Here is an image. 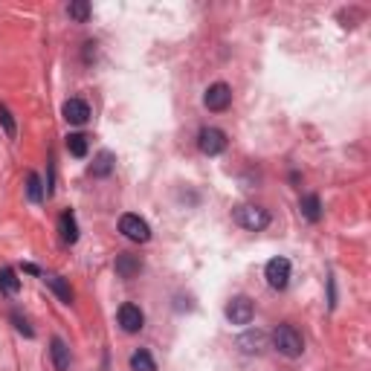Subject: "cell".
<instances>
[{
    "label": "cell",
    "mask_w": 371,
    "mask_h": 371,
    "mask_svg": "<svg viewBox=\"0 0 371 371\" xmlns=\"http://www.w3.org/2000/svg\"><path fill=\"white\" fill-rule=\"evenodd\" d=\"M273 345L279 348V354H284V357H290V360L302 357V351H304V340L293 325H279L276 331H273Z\"/></svg>",
    "instance_id": "1"
},
{
    "label": "cell",
    "mask_w": 371,
    "mask_h": 371,
    "mask_svg": "<svg viewBox=\"0 0 371 371\" xmlns=\"http://www.w3.org/2000/svg\"><path fill=\"white\" fill-rule=\"evenodd\" d=\"M235 221H238L244 230H250V232H261L267 223H270V215H267V209H261V206L244 203V206L235 209Z\"/></svg>",
    "instance_id": "2"
},
{
    "label": "cell",
    "mask_w": 371,
    "mask_h": 371,
    "mask_svg": "<svg viewBox=\"0 0 371 371\" xmlns=\"http://www.w3.org/2000/svg\"><path fill=\"white\" fill-rule=\"evenodd\" d=\"M198 148L206 154V157H218L227 151V134L221 128H203L198 134Z\"/></svg>",
    "instance_id": "3"
},
{
    "label": "cell",
    "mask_w": 371,
    "mask_h": 371,
    "mask_svg": "<svg viewBox=\"0 0 371 371\" xmlns=\"http://www.w3.org/2000/svg\"><path fill=\"white\" fill-rule=\"evenodd\" d=\"M264 276H267V284L273 290H284L290 284V261L287 258H270L267 267H264Z\"/></svg>",
    "instance_id": "4"
},
{
    "label": "cell",
    "mask_w": 371,
    "mask_h": 371,
    "mask_svg": "<svg viewBox=\"0 0 371 371\" xmlns=\"http://www.w3.org/2000/svg\"><path fill=\"white\" fill-rule=\"evenodd\" d=\"M119 232H122L125 238L137 241V244H145V241L151 238V227H148V223H145L139 215H122V218H119Z\"/></svg>",
    "instance_id": "5"
},
{
    "label": "cell",
    "mask_w": 371,
    "mask_h": 371,
    "mask_svg": "<svg viewBox=\"0 0 371 371\" xmlns=\"http://www.w3.org/2000/svg\"><path fill=\"white\" fill-rule=\"evenodd\" d=\"M203 105H206L209 110H215V114L227 110V107L232 105V87H230V85H223V82L212 85V87L206 90V96H203Z\"/></svg>",
    "instance_id": "6"
},
{
    "label": "cell",
    "mask_w": 371,
    "mask_h": 371,
    "mask_svg": "<svg viewBox=\"0 0 371 371\" xmlns=\"http://www.w3.org/2000/svg\"><path fill=\"white\" fill-rule=\"evenodd\" d=\"M252 316H255V308H252V302L247 296H235L227 304V319L232 322V325H250Z\"/></svg>",
    "instance_id": "7"
},
{
    "label": "cell",
    "mask_w": 371,
    "mask_h": 371,
    "mask_svg": "<svg viewBox=\"0 0 371 371\" xmlns=\"http://www.w3.org/2000/svg\"><path fill=\"white\" fill-rule=\"evenodd\" d=\"M119 325H122V331L125 334H137V331H142V325H145V316H142V311L137 308V304H122L119 308Z\"/></svg>",
    "instance_id": "8"
},
{
    "label": "cell",
    "mask_w": 371,
    "mask_h": 371,
    "mask_svg": "<svg viewBox=\"0 0 371 371\" xmlns=\"http://www.w3.org/2000/svg\"><path fill=\"white\" fill-rule=\"evenodd\" d=\"M61 114H64V119H67L70 125H85L90 119V107H87L85 99H70V102H64Z\"/></svg>",
    "instance_id": "9"
},
{
    "label": "cell",
    "mask_w": 371,
    "mask_h": 371,
    "mask_svg": "<svg viewBox=\"0 0 371 371\" xmlns=\"http://www.w3.org/2000/svg\"><path fill=\"white\" fill-rule=\"evenodd\" d=\"M50 357H53L55 371H67V368H70V348L64 345L61 336H53V343H50Z\"/></svg>",
    "instance_id": "10"
},
{
    "label": "cell",
    "mask_w": 371,
    "mask_h": 371,
    "mask_svg": "<svg viewBox=\"0 0 371 371\" xmlns=\"http://www.w3.org/2000/svg\"><path fill=\"white\" fill-rule=\"evenodd\" d=\"M139 270H142V264H139L137 255H128V252L117 255V276L119 279H134Z\"/></svg>",
    "instance_id": "11"
},
{
    "label": "cell",
    "mask_w": 371,
    "mask_h": 371,
    "mask_svg": "<svg viewBox=\"0 0 371 371\" xmlns=\"http://www.w3.org/2000/svg\"><path fill=\"white\" fill-rule=\"evenodd\" d=\"M58 232H61V241L64 244H76L78 241V223L73 218V212H64L58 218Z\"/></svg>",
    "instance_id": "12"
},
{
    "label": "cell",
    "mask_w": 371,
    "mask_h": 371,
    "mask_svg": "<svg viewBox=\"0 0 371 371\" xmlns=\"http://www.w3.org/2000/svg\"><path fill=\"white\" fill-rule=\"evenodd\" d=\"M238 345H241V351H244V354H261L264 345H267V336L261 331H250V334L241 336Z\"/></svg>",
    "instance_id": "13"
},
{
    "label": "cell",
    "mask_w": 371,
    "mask_h": 371,
    "mask_svg": "<svg viewBox=\"0 0 371 371\" xmlns=\"http://www.w3.org/2000/svg\"><path fill=\"white\" fill-rule=\"evenodd\" d=\"M18 290H21V279H18V273H15L12 267H3V270H0V293L15 296Z\"/></svg>",
    "instance_id": "14"
},
{
    "label": "cell",
    "mask_w": 371,
    "mask_h": 371,
    "mask_svg": "<svg viewBox=\"0 0 371 371\" xmlns=\"http://www.w3.org/2000/svg\"><path fill=\"white\" fill-rule=\"evenodd\" d=\"M110 171H114V154H110V151H102L99 157L93 159L90 174H93V177H107Z\"/></svg>",
    "instance_id": "15"
},
{
    "label": "cell",
    "mask_w": 371,
    "mask_h": 371,
    "mask_svg": "<svg viewBox=\"0 0 371 371\" xmlns=\"http://www.w3.org/2000/svg\"><path fill=\"white\" fill-rule=\"evenodd\" d=\"M299 206H302V215L308 218V221H313V223H316V221L322 218V203H319V198H316V195H304Z\"/></svg>",
    "instance_id": "16"
},
{
    "label": "cell",
    "mask_w": 371,
    "mask_h": 371,
    "mask_svg": "<svg viewBox=\"0 0 371 371\" xmlns=\"http://www.w3.org/2000/svg\"><path fill=\"white\" fill-rule=\"evenodd\" d=\"M44 282H46V284H50V287L55 290V293H58V299H61L64 304H70V302H73V290H70V284L64 282L61 276H46Z\"/></svg>",
    "instance_id": "17"
},
{
    "label": "cell",
    "mask_w": 371,
    "mask_h": 371,
    "mask_svg": "<svg viewBox=\"0 0 371 371\" xmlns=\"http://www.w3.org/2000/svg\"><path fill=\"white\" fill-rule=\"evenodd\" d=\"M26 195H29L32 203L44 200V186H41V177L35 171H29V177H26Z\"/></svg>",
    "instance_id": "18"
},
{
    "label": "cell",
    "mask_w": 371,
    "mask_h": 371,
    "mask_svg": "<svg viewBox=\"0 0 371 371\" xmlns=\"http://www.w3.org/2000/svg\"><path fill=\"white\" fill-rule=\"evenodd\" d=\"M131 368L134 371H157V363L148 351H137L134 357H131Z\"/></svg>",
    "instance_id": "19"
},
{
    "label": "cell",
    "mask_w": 371,
    "mask_h": 371,
    "mask_svg": "<svg viewBox=\"0 0 371 371\" xmlns=\"http://www.w3.org/2000/svg\"><path fill=\"white\" fill-rule=\"evenodd\" d=\"M67 151L73 157H85L87 154V137L85 134H70L67 137Z\"/></svg>",
    "instance_id": "20"
},
{
    "label": "cell",
    "mask_w": 371,
    "mask_h": 371,
    "mask_svg": "<svg viewBox=\"0 0 371 371\" xmlns=\"http://www.w3.org/2000/svg\"><path fill=\"white\" fill-rule=\"evenodd\" d=\"M67 12H70V18H73V21L85 24V21L90 18V3H87V0H76V3L67 6Z\"/></svg>",
    "instance_id": "21"
},
{
    "label": "cell",
    "mask_w": 371,
    "mask_h": 371,
    "mask_svg": "<svg viewBox=\"0 0 371 371\" xmlns=\"http://www.w3.org/2000/svg\"><path fill=\"white\" fill-rule=\"evenodd\" d=\"M0 125H3L6 137H12V139H15V134H18V128H15V119H12V114H9V107H6V105H0Z\"/></svg>",
    "instance_id": "22"
},
{
    "label": "cell",
    "mask_w": 371,
    "mask_h": 371,
    "mask_svg": "<svg viewBox=\"0 0 371 371\" xmlns=\"http://www.w3.org/2000/svg\"><path fill=\"white\" fill-rule=\"evenodd\" d=\"M12 322H15V328H18L24 336H35V331L29 328V322H26V316H21V313H12Z\"/></svg>",
    "instance_id": "23"
}]
</instances>
